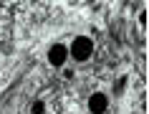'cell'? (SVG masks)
Segmentation results:
<instances>
[{
    "label": "cell",
    "mask_w": 149,
    "mask_h": 114,
    "mask_svg": "<svg viewBox=\"0 0 149 114\" xmlns=\"http://www.w3.org/2000/svg\"><path fill=\"white\" fill-rule=\"evenodd\" d=\"M33 114H43V104H40V101L33 104Z\"/></svg>",
    "instance_id": "cell-4"
},
{
    "label": "cell",
    "mask_w": 149,
    "mask_h": 114,
    "mask_svg": "<svg viewBox=\"0 0 149 114\" xmlns=\"http://www.w3.org/2000/svg\"><path fill=\"white\" fill-rule=\"evenodd\" d=\"M66 56H68V51L63 48V46H53L51 53H48V58H51V64H53V66H63Z\"/></svg>",
    "instance_id": "cell-3"
},
{
    "label": "cell",
    "mask_w": 149,
    "mask_h": 114,
    "mask_svg": "<svg viewBox=\"0 0 149 114\" xmlns=\"http://www.w3.org/2000/svg\"><path fill=\"white\" fill-rule=\"evenodd\" d=\"M106 104H109V101H106L104 94H94V97L88 99V109H91L94 114H104L106 112Z\"/></svg>",
    "instance_id": "cell-2"
},
{
    "label": "cell",
    "mask_w": 149,
    "mask_h": 114,
    "mask_svg": "<svg viewBox=\"0 0 149 114\" xmlns=\"http://www.w3.org/2000/svg\"><path fill=\"white\" fill-rule=\"evenodd\" d=\"M91 51H94V43L88 41V38H76L73 46H71V56L76 58V61H86L91 56Z\"/></svg>",
    "instance_id": "cell-1"
}]
</instances>
